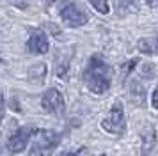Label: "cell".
Here are the masks:
<instances>
[{"mask_svg":"<svg viewBox=\"0 0 158 156\" xmlns=\"http://www.w3.org/2000/svg\"><path fill=\"white\" fill-rule=\"evenodd\" d=\"M84 80H85L87 89L94 94H103L110 89L112 82V69L100 55H93L89 59L85 71H84Z\"/></svg>","mask_w":158,"mask_h":156,"instance_id":"cell-1","label":"cell"},{"mask_svg":"<svg viewBox=\"0 0 158 156\" xmlns=\"http://www.w3.org/2000/svg\"><path fill=\"white\" fill-rule=\"evenodd\" d=\"M32 138H34V146L30 151L32 156H52L53 149L59 144V135L52 129H34Z\"/></svg>","mask_w":158,"mask_h":156,"instance_id":"cell-2","label":"cell"},{"mask_svg":"<svg viewBox=\"0 0 158 156\" xmlns=\"http://www.w3.org/2000/svg\"><path fill=\"white\" fill-rule=\"evenodd\" d=\"M101 128L110 135H123L126 129V119H124V110H123V103L115 101L110 112L105 119L101 121Z\"/></svg>","mask_w":158,"mask_h":156,"instance_id":"cell-3","label":"cell"},{"mask_svg":"<svg viewBox=\"0 0 158 156\" xmlns=\"http://www.w3.org/2000/svg\"><path fill=\"white\" fill-rule=\"evenodd\" d=\"M60 18L69 27H82L89 20V16L73 2H66L64 6L60 7Z\"/></svg>","mask_w":158,"mask_h":156,"instance_id":"cell-4","label":"cell"},{"mask_svg":"<svg viewBox=\"0 0 158 156\" xmlns=\"http://www.w3.org/2000/svg\"><path fill=\"white\" fill-rule=\"evenodd\" d=\"M32 133H34V128H30V126L18 128L15 133L9 137L7 149L11 151V153H15V154H18V153H23V151L27 149V146H29L30 138H32Z\"/></svg>","mask_w":158,"mask_h":156,"instance_id":"cell-5","label":"cell"},{"mask_svg":"<svg viewBox=\"0 0 158 156\" xmlns=\"http://www.w3.org/2000/svg\"><path fill=\"white\" fill-rule=\"evenodd\" d=\"M41 106L53 115H60L64 112V98L57 89H48L41 98Z\"/></svg>","mask_w":158,"mask_h":156,"instance_id":"cell-6","label":"cell"},{"mask_svg":"<svg viewBox=\"0 0 158 156\" xmlns=\"http://www.w3.org/2000/svg\"><path fill=\"white\" fill-rule=\"evenodd\" d=\"M50 48V43H48V37L44 32L41 30H36V32H32V35L29 37V41H27V50H29L30 53H34V55H43L46 53Z\"/></svg>","mask_w":158,"mask_h":156,"instance_id":"cell-7","label":"cell"},{"mask_svg":"<svg viewBox=\"0 0 158 156\" xmlns=\"http://www.w3.org/2000/svg\"><path fill=\"white\" fill-rule=\"evenodd\" d=\"M142 156H155V149H156V137H155V128L148 124L142 128Z\"/></svg>","mask_w":158,"mask_h":156,"instance_id":"cell-8","label":"cell"},{"mask_svg":"<svg viewBox=\"0 0 158 156\" xmlns=\"http://www.w3.org/2000/svg\"><path fill=\"white\" fill-rule=\"evenodd\" d=\"M114 6H115V11L119 16H124V14H130V13H135L139 6H137V0H114Z\"/></svg>","mask_w":158,"mask_h":156,"instance_id":"cell-9","label":"cell"},{"mask_svg":"<svg viewBox=\"0 0 158 156\" xmlns=\"http://www.w3.org/2000/svg\"><path fill=\"white\" fill-rule=\"evenodd\" d=\"M46 76V66L44 64H34L29 69V80L32 84H41Z\"/></svg>","mask_w":158,"mask_h":156,"instance_id":"cell-10","label":"cell"},{"mask_svg":"<svg viewBox=\"0 0 158 156\" xmlns=\"http://www.w3.org/2000/svg\"><path fill=\"white\" fill-rule=\"evenodd\" d=\"M91 2V6L98 11V13H101V14H108V2L107 0H89Z\"/></svg>","mask_w":158,"mask_h":156,"instance_id":"cell-11","label":"cell"},{"mask_svg":"<svg viewBox=\"0 0 158 156\" xmlns=\"http://www.w3.org/2000/svg\"><path fill=\"white\" fill-rule=\"evenodd\" d=\"M139 50H140L142 53H148V55H151V53L155 51V46H153V43L148 41V39H140V43H139Z\"/></svg>","mask_w":158,"mask_h":156,"instance_id":"cell-12","label":"cell"},{"mask_svg":"<svg viewBox=\"0 0 158 156\" xmlns=\"http://www.w3.org/2000/svg\"><path fill=\"white\" fill-rule=\"evenodd\" d=\"M9 2H11L15 7H18V9H27V6H29L27 0H9Z\"/></svg>","mask_w":158,"mask_h":156,"instance_id":"cell-13","label":"cell"},{"mask_svg":"<svg viewBox=\"0 0 158 156\" xmlns=\"http://www.w3.org/2000/svg\"><path fill=\"white\" fill-rule=\"evenodd\" d=\"M151 103H153V106L158 110V85H156V89L153 91V96H151Z\"/></svg>","mask_w":158,"mask_h":156,"instance_id":"cell-14","label":"cell"},{"mask_svg":"<svg viewBox=\"0 0 158 156\" xmlns=\"http://www.w3.org/2000/svg\"><path fill=\"white\" fill-rule=\"evenodd\" d=\"M4 112H6V105H4V98H2V94H0V122L4 119Z\"/></svg>","mask_w":158,"mask_h":156,"instance_id":"cell-15","label":"cell"},{"mask_svg":"<svg viewBox=\"0 0 158 156\" xmlns=\"http://www.w3.org/2000/svg\"><path fill=\"white\" fill-rule=\"evenodd\" d=\"M60 156H80L78 153H62Z\"/></svg>","mask_w":158,"mask_h":156,"instance_id":"cell-16","label":"cell"},{"mask_svg":"<svg viewBox=\"0 0 158 156\" xmlns=\"http://www.w3.org/2000/svg\"><path fill=\"white\" fill-rule=\"evenodd\" d=\"M153 46H155V51H156V53H158V39H156V41H155V44H153Z\"/></svg>","mask_w":158,"mask_h":156,"instance_id":"cell-17","label":"cell"},{"mask_svg":"<svg viewBox=\"0 0 158 156\" xmlns=\"http://www.w3.org/2000/svg\"><path fill=\"white\" fill-rule=\"evenodd\" d=\"M46 2H48V4H53V2H57V0H46Z\"/></svg>","mask_w":158,"mask_h":156,"instance_id":"cell-18","label":"cell"}]
</instances>
